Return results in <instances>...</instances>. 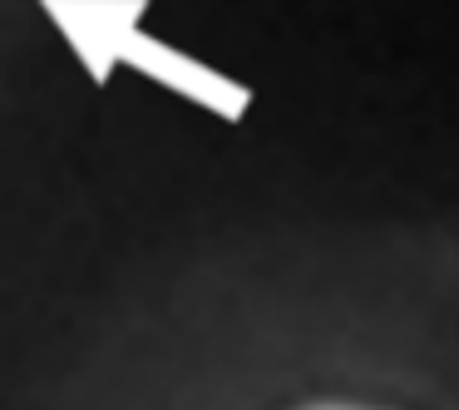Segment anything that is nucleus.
<instances>
[{
  "mask_svg": "<svg viewBox=\"0 0 459 410\" xmlns=\"http://www.w3.org/2000/svg\"><path fill=\"white\" fill-rule=\"evenodd\" d=\"M307 410H380V406H346V400H326V406H307Z\"/></svg>",
  "mask_w": 459,
  "mask_h": 410,
  "instance_id": "f257e3e1",
  "label": "nucleus"
}]
</instances>
